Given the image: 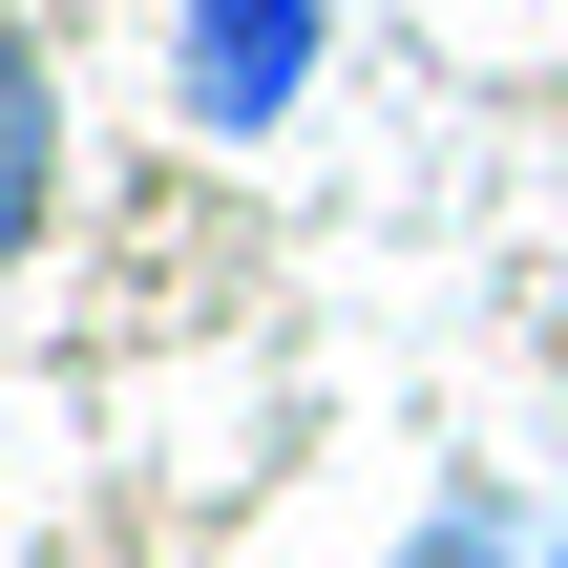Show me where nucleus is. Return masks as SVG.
<instances>
[{
    "label": "nucleus",
    "mask_w": 568,
    "mask_h": 568,
    "mask_svg": "<svg viewBox=\"0 0 568 568\" xmlns=\"http://www.w3.org/2000/svg\"><path fill=\"white\" fill-rule=\"evenodd\" d=\"M42 211H63V84H42V42L0 21V274L42 253Z\"/></svg>",
    "instance_id": "2"
},
{
    "label": "nucleus",
    "mask_w": 568,
    "mask_h": 568,
    "mask_svg": "<svg viewBox=\"0 0 568 568\" xmlns=\"http://www.w3.org/2000/svg\"><path fill=\"white\" fill-rule=\"evenodd\" d=\"M400 568H527V506H506V485H443V506L400 527Z\"/></svg>",
    "instance_id": "3"
},
{
    "label": "nucleus",
    "mask_w": 568,
    "mask_h": 568,
    "mask_svg": "<svg viewBox=\"0 0 568 568\" xmlns=\"http://www.w3.org/2000/svg\"><path fill=\"white\" fill-rule=\"evenodd\" d=\"M527 568H568V548H527Z\"/></svg>",
    "instance_id": "4"
},
{
    "label": "nucleus",
    "mask_w": 568,
    "mask_h": 568,
    "mask_svg": "<svg viewBox=\"0 0 568 568\" xmlns=\"http://www.w3.org/2000/svg\"><path fill=\"white\" fill-rule=\"evenodd\" d=\"M316 42H337V0H169V105L211 148H253L316 105Z\"/></svg>",
    "instance_id": "1"
}]
</instances>
